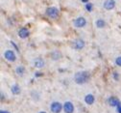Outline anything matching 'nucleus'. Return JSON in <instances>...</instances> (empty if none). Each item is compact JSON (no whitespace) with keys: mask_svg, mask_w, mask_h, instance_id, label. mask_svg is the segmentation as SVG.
I'll return each mask as SVG.
<instances>
[{"mask_svg":"<svg viewBox=\"0 0 121 113\" xmlns=\"http://www.w3.org/2000/svg\"><path fill=\"white\" fill-rule=\"evenodd\" d=\"M90 78V74L88 72H85V71H82V72H78L75 74L74 75V80L75 82L79 85H82V84H85L86 82H88V80Z\"/></svg>","mask_w":121,"mask_h":113,"instance_id":"nucleus-1","label":"nucleus"},{"mask_svg":"<svg viewBox=\"0 0 121 113\" xmlns=\"http://www.w3.org/2000/svg\"><path fill=\"white\" fill-rule=\"evenodd\" d=\"M45 14H46L50 19H53V20L58 19L59 15H60V12H59V10L56 7H49V8H47Z\"/></svg>","mask_w":121,"mask_h":113,"instance_id":"nucleus-2","label":"nucleus"},{"mask_svg":"<svg viewBox=\"0 0 121 113\" xmlns=\"http://www.w3.org/2000/svg\"><path fill=\"white\" fill-rule=\"evenodd\" d=\"M62 109H64V104L59 102H53L50 105V110L52 113H60Z\"/></svg>","mask_w":121,"mask_h":113,"instance_id":"nucleus-3","label":"nucleus"},{"mask_svg":"<svg viewBox=\"0 0 121 113\" xmlns=\"http://www.w3.org/2000/svg\"><path fill=\"white\" fill-rule=\"evenodd\" d=\"M73 25L76 28H83L86 25V20L83 17H79L77 19H75L73 21Z\"/></svg>","mask_w":121,"mask_h":113,"instance_id":"nucleus-4","label":"nucleus"},{"mask_svg":"<svg viewBox=\"0 0 121 113\" xmlns=\"http://www.w3.org/2000/svg\"><path fill=\"white\" fill-rule=\"evenodd\" d=\"M72 46L74 49H77V50H81L84 48L85 46V41L82 39H76L73 43H72Z\"/></svg>","mask_w":121,"mask_h":113,"instance_id":"nucleus-5","label":"nucleus"},{"mask_svg":"<svg viewBox=\"0 0 121 113\" xmlns=\"http://www.w3.org/2000/svg\"><path fill=\"white\" fill-rule=\"evenodd\" d=\"M4 57H5L6 60H8V61H10V62H14V61L17 60V56H16V54H14V52H13V50H11V49L5 51V53H4Z\"/></svg>","mask_w":121,"mask_h":113,"instance_id":"nucleus-6","label":"nucleus"},{"mask_svg":"<svg viewBox=\"0 0 121 113\" xmlns=\"http://www.w3.org/2000/svg\"><path fill=\"white\" fill-rule=\"evenodd\" d=\"M103 7H104L105 10L111 11L115 7V1L114 0H105L104 4H103Z\"/></svg>","mask_w":121,"mask_h":113,"instance_id":"nucleus-7","label":"nucleus"},{"mask_svg":"<svg viewBox=\"0 0 121 113\" xmlns=\"http://www.w3.org/2000/svg\"><path fill=\"white\" fill-rule=\"evenodd\" d=\"M64 111L65 113H73L74 112V105L71 102H65L64 103Z\"/></svg>","mask_w":121,"mask_h":113,"instance_id":"nucleus-8","label":"nucleus"},{"mask_svg":"<svg viewBox=\"0 0 121 113\" xmlns=\"http://www.w3.org/2000/svg\"><path fill=\"white\" fill-rule=\"evenodd\" d=\"M108 103H109L111 106L117 107L118 105L121 104V102H120L117 98H115V97H111V98H109V100H108Z\"/></svg>","mask_w":121,"mask_h":113,"instance_id":"nucleus-9","label":"nucleus"},{"mask_svg":"<svg viewBox=\"0 0 121 113\" xmlns=\"http://www.w3.org/2000/svg\"><path fill=\"white\" fill-rule=\"evenodd\" d=\"M29 35H30V32H29V30H28L27 28L23 27V28L19 29V31H18V36H19L21 39H26V38L29 37Z\"/></svg>","mask_w":121,"mask_h":113,"instance_id":"nucleus-10","label":"nucleus"},{"mask_svg":"<svg viewBox=\"0 0 121 113\" xmlns=\"http://www.w3.org/2000/svg\"><path fill=\"white\" fill-rule=\"evenodd\" d=\"M34 66H35L36 68H38V69H41V68H43V67L45 66V62H44V60L41 59V58H37V59H35V61H34Z\"/></svg>","mask_w":121,"mask_h":113,"instance_id":"nucleus-11","label":"nucleus"},{"mask_svg":"<svg viewBox=\"0 0 121 113\" xmlns=\"http://www.w3.org/2000/svg\"><path fill=\"white\" fill-rule=\"evenodd\" d=\"M95 102V98L94 96L91 95V94H87L86 97H85V103L88 105H91L93 103Z\"/></svg>","mask_w":121,"mask_h":113,"instance_id":"nucleus-12","label":"nucleus"},{"mask_svg":"<svg viewBox=\"0 0 121 113\" xmlns=\"http://www.w3.org/2000/svg\"><path fill=\"white\" fill-rule=\"evenodd\" d=\"M11 90H12V93H13V95H19V94H20V92H21L20 87H19L17 84H13V85L12 86Z\"/></svg>","mask_w":121,"mask_h":113,"instance_id":"nucleus-13","label":"nucleus"},{"mask_svg":"<svg viewBox=\"0 0 121 113\" xmlns=\"http://www.w3.org/2000/svg\"><path fill=\"white\" fill-rule=\"evenodd\" d=\"M95 25H96L97 28H104L106 26V21L104 20H102V19H99V20H96Z\"/></svg>","mask_w":121,"mask_h":113,"instance_id":"nucleus-14","label":"nucleus"},{"mask_svg":"<svg viewBox=\"0 0 121 113\" xmlns=\"http://www.w3.org/2000/svg\"><path fill=\"white\" fill-rule=\"evenodd\" d=\"M51 57H52V59L53 60H59L60 57H62V54H60V51H53L52 52V54H51Z\"/></svg>","mask_w":121,"mask_h":113,"instance_id":"nucleus-15","label":"nucleus"},{"mask_svg":"<svg viewBox=\"0 0 121 113\" xmlns=\"http://www.w3.org/2000/svg\"><path fill=\"white\" fill-rule=\"evenodd\" d=\"M16 73L18 74V75H23L25 74V68L23 66H18L17 69H16Z\"/></svg>","mask_w":121,"mask_h":113,"instance_id":"nucleus-16","label":"nucleus"},{"mask_svg":"<svg viewBox=\"0 0 121 113\" xmlns=\"http://www.w3.org/2000/svg\"><path fill=\"white\" fill-rule=\"evenodd\" d=\"M85 6H86V10H87L88 12H91V11H92L93 5H92L91 3H86V4L85 5Z\"/></svg>","mask_w":121,"mask_h":113,"instance_id":"nucleus-17","label":"nucleus"},{"mask_svg":"<svg viewBox=\"0 0 121 113\" xmlns=\"http://www.w3.org/2000/svg\"><path fill=\"white\" fill-rule=\"evenodd\" d=\"M115 64L117 66H120L121 67V56H118L116 59H115Z\"/></svg>","mask_w":121,"mask_h":113,"instance_id":"nucleus-18","label":"nucleus"},{"mask_svg":"<svg viewBox=\"0 0 121 113\" xmlns=\"http://www.w3.org/2000/svg\"><path fill=\"white\" fill-rule=\"evenodd\" d=\"M113 78H114L115 80H118V79H119V75H118L117 73H113Z\"/></svg>","mask_w":121,"mask_h":113,"instance_id":"nucleus-19","label":"nucleus"},{"mask_svg":"<svg viewBox=\"0 0 121 113\" xmlns=\"http://www.w3.org/2000/svg\"><path fill=\"white\" fill-rule=\"evenodd\" d=\"M116 108H117V111H118L119 113H121V104H120V105H118Z\"/></svg>","mask_w":121,"mask_h":113,"instance_id":"nucleus-20","label":"nucleus"},{"mask_svg":"<svg viewBox=\"0 0 121 113\" xmlns=\"http://www.w3.org/2000/svg\"><path fill=\"white\" fill-rule=\"evenodd\" d=\"M0 113H10V112L6 111V110H0Z\"/></svg>","mask_w":121,"mask_h":113,"instance_id":"nucleus-21","label":"nucleus"},{"mask_svg":"<svg viewBox=\"0 0 121 113\" xmlns=\"http://www.w3.org/2000/svg\"><path fill=\"white\" fill-rule=\"evenodd\" d=\"M81 1H82L83 3H86H86H88V0H81Z\"/></svg>","mask_w":121,"mask_h":113,"instance_id":"nucleus-22","label":"nucleus"},{"mask_svg":"<svg viewBox=\"0 0 121 113\" xmlns=\"http://www.w3.org/2000/svg\"><path fill=\"white\" fill-rule=\"evenodd\" d=\"M39 75H41L40 73H37V74H36V76H39Z\"/></svg>","mask_w":121,"mask_h":113,"instance_id":"nucleus-23","label":"nucleus"},{"mask_svg":"<svg viewBox=\"0 0 121 113\" xmlns=\"http://www.w3.org/2000/svg\"><path fill=\"white\" fill-rule=\"evenodd\" d=\"M39 113H46V112H44V111H40V112H39Z\"/></svg>","mask_w":121,"mask_h":113,"instance_id":"nucleus-24","label":"nucleus"}]
</instances>
